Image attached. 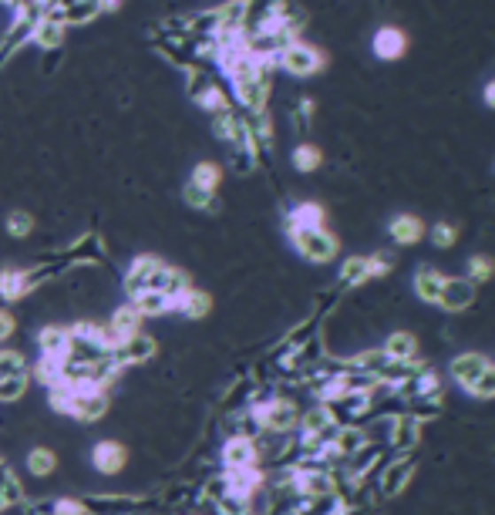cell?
<instances>
[{
    "mask_svg": "<svg viewBox=\"0 0 495 515\" xmlns=\"http://www.w3.org/2000/svg\"><path fill=\"white\" fill-rule=\"evenodd\" d=\"M31 290H35V273L31 269H18V266L0 269V300L4 303H18Z\"/></svg>",
    "mask_w": 495,
    "mask_h": 515,
    "instance_id": "cell-9",
    "label": "cell"
},
{
    "mask_svg": "<svg viewBox=\"0 0 495 515\" xmlns=\"http://www.w3.org/2000/svg\"><path fill=\"white\" fill-rule=\"evenodd\" d=\"M37 347H41V357H54V361H68L71 357V331L68 327H44L37 333Z\"/></svg>",
    "mask_w": 495,
    "mask_h": 515,
    "instance_id": "cell-11",
    "label": "cell"
},
{
    "mask_svg": "<svg viewBox=\"0 0 495 515\" xmlns=\"http://www.w3.org/2000/svg\"><path fill=\"white\" fill-rule=\"evenodd\" d=\"M222 462H226V468H229V472L257 468V462H259L257 441H253V438H246V434L229 438V441H226V449H222Z\"/></svg>",
    "mask_w": 495,
    "mask_h": 515,
    "instance_id": "cell-8",
    "label": "cell"
},
{
    "mask_svg": "<svg viewBox=\"0 0 495 515\" xmlns=\"http://www.w3.org/2000/svg\"><path fill=\"white\" fill-rule=\"evenodd\" d=\"M321 162H324V152L317 145H297L293 149V168L297 172H313V168H321Z\"/></svg>",
    "mask_w": 495,
    "mask_h": 515,
    "instance_id": "cell-25",
    "label": "cell"
},
{
    "mask_svg": "<svg viewBox=\"0 0 495 515\" xmlns=\"http://www.w3.org/2000/svg\"><path fill=\"white\" fill-rule=\"evenodd\" d=\"M478 297V286L468 277H445V286H442V297H438V307L445 314H461L468 310Z\"/></svg>",
    "mask_w": 495,
    "mask_h": 515,
    "instance_id": "cell-5",
    "label": "cell"
},
{
    "mask_svg": "<svg viewBox=\"0 0 495 515\" xmlns=\"http://www.w3.org/2000/svg\"><path fill=\"white\" fill-rule=\"evenodd\" d=\"M54 468H58V455L51 449H31L27 451V472L35 479H48Z\"/></svg>",
    "mask_w": 495,
    "mask_h": 515,
    "instance_id": "cell-22",
    "label": "cell"
},
{
    "mask_svg": "<svg viewBox=\"0 0 495 515\" xmlns=\"http://www.w3.org/2000/svg\"><path fill=\"white\" fill-rule=\"evenodd\" d=\"M442 286H445V273H438L435 266H422V269L414 273V293H418L422 303H435V307H438Z\"/></svg>",
    "mask_w": 495,
    "mask_h": 515,
    "instance_id": "cell-15",
    "label": "cell"
},
{
    "mask_svg": "<svg viewBox=\"0 0 495 515\" xmlns=\"http://www.w3.org/2000/svg\"><path fill=\"white\" fill-rule=\"evenodd\" d=\"M371 280V269H367V256H351L341 263V283L344 286H360V283Z\"/></svg>",
    "mask_w": 495,
    "mask_h": 515,
    "instance_id": "cell-23",
    "label": "cell"
},
{
    "mask_svg": "<svg viewBox=\"0 0 495 515\" xmlns=\"http://www.w3.org/2000/svg\"><path fill=\"white\" fill-rule=\"evenodd\" d=\"M324 65H327L324 54L313 48V44H304V41L287 44V48L280 51V58H276V67H283L293 78H310V74H317Z\"/></svg>",
    "mask_w": 495,
    "mask_h": 515,
    "instance_id": "cell-2",
    "label": "cell"
},
{
    "mask_svg": "<svg viewBox=\"0 0 495 515\" xmlns=\"http://www.w3.org/2000/svg\"><path fill=\"white\" fill-rule=\"evenodd\" d=\"M182 199H186V206H192V209H213V206H216V192H205V189H199V185L186 183Z\"/></svg>",
    "mask_w": 495,
    "mask_h": 515,
    "instance_id": "cell-28",
    "label": "cell"
},
{
    "mask_svg": "<svg viewBox=\"0 0 495 515\" xmlns=\"http://www.w3.org/2000/svg\"><path fill=\"white\" fill-rule=\"evenodd\" d=\"M405 51H408V34L401 27H381L375 34V54L381 61H398L405 58Z\"/></svg>",
    "mask_w": 495,
    "mask_h": 515,
    "instance_id": "cell-12",
    "label": "cell"
},
{
    "mask_svg": "<svg viewBox=\"0 0 495 515\" xmlns=\"http://www.w3.org/2000/svg\"><path fill=\"white\" fill-rule=\"evenodd\" d=\"M132 303H135V310L142 316H162L175 310V300L166 297V293H155V290H145V293L132 297Z\"/></svg>",
    "mask_w": 495,
    "mask_h": 515,
    "instance_id": "cell-21",
    "label": "cell"
},
{
    "mask_svg": "<svg viewBox=\"0 0 495 515\" xmlns=\"http://www.w3.org/2000/svg\"><path fill=\"white\" fill-rule=\"evenodd\" d=\"M489 364H492V361H489L485 354H476V350H465V354H459V357L452 361V367H448V374H452V381L459 384L461 391L468 394V387H472V384H476L478 378H482V374L489 371Z\"/></svg>",
    "mask_w": 495,
    "mask_h": 515,
    "instance_id": "cell-6",
    "label": "cell"
},
{
    "mask_svg": "<svg viewBox=\"0 0 495 515\" xmlns=\"http://www.w3.org/2000/svg\"><path fill=\"white\" fill-rule=\"evenodd\" d=\"M4 226H7V233L14 236V239H24V236H31V230H35V216L24 213V209H14V213H7Z\"/></svg>",
    "mask_w": 495,
    "mask_h": 515,
    "instance_id": "cell-26",
    "label": "cell"
},
{
    "mask_svg": "<svg viewBox=\"0 0 495 515\" xmlns=\"http://www.w3.org/2000/svg\"><path fill=\"white\" fill-rule=\"evenodd\" d=\"M35 17H14L11 20V27L4 31L0 37V65L4 61H11L20 48H31V41H35Z\"/></svg>",
    "mask_w": 495,
    "mask_h": 515,
    "instance_id": "cell-7",
    "label": "cell"
},
{
    "mask_svg": "<svg viewBox=\"0 0 495 515\" xmlns=\"http://www.w3.org/2000/svg\"><path fill=\"white\" fill-rule=\"evenodd\" d=\"M24 391H27V374H18V378L0 381V401H18Z\"/></svg>",
    "mask_w": 495,
    "mask_h": 515,
    "instance_id": "cell-33",
    "label": "cell"
},
{
    "mask_svg": "<svg viewBox=\"0 0 495 515\" xmlns=\"http://www.w3.org/2000/svg\"><path fill=\"white\" fill-rule=\"evenodd\" d=\"M209 310H213V300H209L205 290L189 286L186 293H179V297H175V314L189 316V320H203Z\"/></svg>",
    "mask_w": 495,
    "mask_h": 515,
    "instance_id": "cell-16",
    "label": "cell"
},
{
    "mask_svg": "<svg viewBox=\"0 0 495 515\" xmlns=\"http://www.w3.org/2000/svg\"><path fill=\"white\" fill-rule=\"evenodd\" d=\"M18 374H24V357L18 350H0V381L18 378Z\"/></svg>",
    "mask_w": 495,
    "mask_h": 515,
    "instance_id": "cell-30",
    "label": "cell"
},
{
    "mask_svg": "<svg viewBox=\"0 0 495 515\" xmlns=\"http://www.w3.org/2000/svg\"><path fill=\"white\" fill-rule=\"evenodd\" d=\"M102 14H104L102 0H71L68 7L54 17H58L65 27H71V24H91V20H98Z\"/></svg>",
    "mask_w": 495,
    "mask_h": 515,
    "instance_id": "cell-17",
    "label": "cell"
},
{
    "mask_svg": "<svg viewBox=\"0 0 495 515\" xmlns=\"http://www.w3.org/2000/svg\"><path fill=\"white\" fill-rule=\"evenodd\" d=\"M428 233H431V243H435L438 250H448V246H455V239H459V230H455L452 222H435V226H431Z\"/></svg>",
    "mask_w": 495,
    "mask_h": 515,
    "instance_id": "cell-31",
    "label": "cell"
},
{
    "mask_svg": "<svg viewBox=\"0 0 495 515\" xmlns=\"http://www.w3.org/2000/svg\"><path fill=\"white\" fill-rule=\"evenodd\" d=\"M290 243L293 250L300 253L310 263H330L337 253H341V243L337 236L330 233L327 226H310V230H290Z\"/></svg>",
    "mask_w": 495,
    "mask_h": 515,
    "instance_id": "cell-1",
    "label": "cell"
},
{
    "mask_svg": "<svg viewBox=\"0 0 495 515\" xmlns=\"http://www.w3.org/2000/svg\"><path fill=\"white\" fill-rule=\"evenodd\" d=\"M14 331H18V320H14V314H11L7 307H0V344H4V340H11Z\"/></svg>",
    "mask_w": 495,
    "mask_h": 515,
    "instance_id": "cell-37",
    "label": "cell"
},
{
    "mask_svg": "<svg viewBox=\"0 0 495 515\" xmlns=\"http://www.w3.org/2000/svg\"><path fill=\"white\" fill-rule=\"evenodd\" d=\"M388 233H391V239L398 246H414V243H422V236H425L428 230L418 216L401 213V216H394L391 222H388Z\"/></svg>",
    "mask_w": 495,
    "mask_h": 515,
    "instance_id": "cell-13",
    "label": "cell"
},
{
    "mask_svg": "<svg viewBox=\"0 0 495 515\" xmlns=\"http://www.w3.org/2000/svg\"><path fill=\"white\" fill-rule=\"evenodd\" d=\"M293 488L304 492V495H327V492L334 488V482H330V475H324V472L304 468V472L293 475Z\"/></svg>",
    "mask_w": 495,
    "mask_h": 515,
    "instance_id": "cell-20",
    "label": "cell"
},
{
    "mask_svg": "<svg viewBox=\"0 0 495 515\" xmlns=\"http://www.w3.org/2000/svg\"><path fill=\"white\" fill-rule=\"evenodd\" d=\"M220 179H222V168L216 162H199V166L192 168V179L189 183L205 189V192H216L220 189Z\"/></svg>",
    "mask_w": 495,
    "mask_h": 515,
    "instance_id": "cell-24",
    "label": "cell"
},
{
    "mask_svg": "<svg viewBox=\"0 0 495 515\" xmlns=\"http://www.w3.org/2000/svg\"><path fill=\"white\" fill-rule=\"evenodd\" d=\"M468 394L472 398H478V401H489V398H495V364H489V371L478 378L472 387H468Z\"/></svg>",
    "mask_w": 495,
    "mask_h": 515,
    "instance_id": "cell-32",
    "label": "cell"
},
{
    "mask_svg": "<svg viewBox=\"0 0 495 515\" xmlns=\"http://www.w3.org/2000/svg\"><path fill=\"white\" fill-rule=\"evenodd\" d=\"M31 44H37L41 51H61L65 48V24L54 14H44L35 24V41Z\"/></svg>",
    "mask_w": 495,
    "mask_h": 515,
    "instance_id": "cell-14",
    "label": "cell"
},
{
    "mask_svg": "<svg viewBox=\"0 0 495 515\" xmlns=\"http://www.w3.org/2000/svg\"><path fill=\"white\" fill-rule=\"evenodd\" d=\"M310 226H324V206H317V202L293 206L290 216H287V233L290 230H310Z\"/></svg>",
    "mask_w": 495,
    "mask_h": 515,
    "instance_id": "cell-19",
    "label": "cell"
},
{
    "mask_svg": "<svg viewBox=\"0 0 495 515\" xmlns=\"http://www.w3.org/2000/svg\"><path fill=\"white\" fill-rule=\"evenodd\" d=\"M384 354L398 361V364H414V357H418V340H414V333L408 331H398L388 337V344H384Z\"/></svg>",
    "mask_w": 495,
    "mask_h": 515,
    "instance_id": "cell-18",
    "label": "cell"
},
{
    "mask_svg": "<svg viewBox=\"0 0 495 515\" xmlns=\"http://www.w3.org/2000/svg\"><path fill=\"white\" fill-rule=\"evenodd\" d=\"M104 411H108V391L104 387H88V384L71 387V404H68L71 417L91 425V421H102Z\"/></svg>",
    "mask_w": 495,
    "mask_h": 515,
    "instance_id": "cell-3",
    "label": "cell"
},
{
    "mask_svg": "<svg viewBox=\"0 0 495 515\" xmlns=\"http://www.w3.org/2000/svg\"><path fill=\"white\" fill-rule=\"evenodd\" d=\"M196 105H203L205 112H213V115H220V112H229L233 105H229V98H226V91H222L220 84H213L209 91H205L203 98L196 101Z\"/></svg>",
    "mask_w": 495,
    "mask_h": 515,
    "instance_id": "cell-29",
    "label": "cell"
},
{
    "mask_svg": "<svg viewBox=\"0 0 495 515\" xmlns=\"http://www.w3.org/2000/svg\"><path fill=\"white\" fill-rule=\"evenodd\" d=\"M495 277V260L492 256H472L468 260V280L476 283H485V280H492Z\"/></svg>",
    "mask_w": 495,
    "mask_h": 515,
    "instance_id": "cell-27",
    "label": "cell"
},
{
    "mask_svg": "<svg viewBox=\"0 0 495 515\" xmlns=\"http://www.w3.org/2000/svg\"><path fill=\"white\" fill-rule=\"evenodd\" d=\"M125 462H128V449L121 441H98L91 449V465L98 468L102 475H119Z\"/></svg>",
    "mask_w": 495,
    "mask_h": 515,
    "instance_id": "cell-10",
    "label": "cell"
},
{
    "mask_svg": "<svg viewBox=\"0 0 495 515\" xmlns=\"http://www.w3.org/2000/svg\"><path fill=\"white\" fill-rule=\"evenodd\" d=\"M485 105H489V108H495V78L485 84Z\"/></svg>",
    "mask_w": 495,
    "mask_h": 515,
    "instance_id": "cell-38",
    "label": "cell"
},
{
    "mask_svg": "<svg viewBox=\"0 0 495 515\" xmlns=\"http://www.w3.org/2000/svg\"><path fill=\"white\" fill-rule=\"evenodd\" d=\"M51 515H88V505L78 499H58L51 505Z\"/></svg>",
    "mask_w": 495,
    "mask_h": 515,
    "instance_id": "cell-35",
    "label": "cell"
},
{
    "mask_svg": "<svg viewBox=\"0 0 495 515\" xmlns=\"http://www.w3.org/2000/svg\"><path fill=\"white\" fill-rule=\"evenodd\" d=\"M391 253H375V256H367V269H371V277H388L391 273Z\"/></svg>",
    "mask_w": 495,
    "mask_h": 515,
    "instance_id": "cell-34",
    "label": "cell"
},
{
    "mask_svg": "<svg viewBox=\"0 0 495 515\" xmlns=\"http://www.w3.org/2000/svg\"><path fill=\"white\" fill-rule=\"evenodd\" d=\"M253 417L259 421L263 432H290V428H297V408L283 398H270L257 404Z\"/></svg>",
    "mask_w": 495,
    "mask_h": 515,
    "instance_id": "cell-4",
    "label": "cell"
},
{
    "mask_svg": "<svg viewBox=\"0 0 495 515\" xmlns=\"http://www.w3.org/2000/svg\"><path fill=\"white\" fill-rule=\"evenodd\" d=\"M310 115H313V101H310V98H300V105L293 108V121H297V132H307Z\"/></svg>",
    "mask_w": 495,
    "mask_h": 515,
    "instance_id": "cell-36",
    "label": "cell"
}]
</instances>
